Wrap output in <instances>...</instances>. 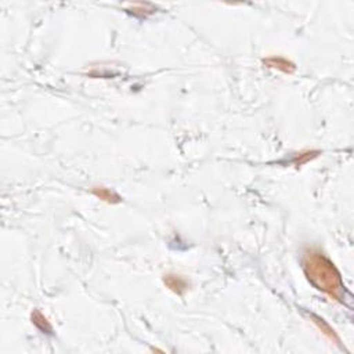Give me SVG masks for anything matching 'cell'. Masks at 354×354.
<instances>
[{"mask_svg":"<svg viewBox=\"0 0 354 354\" xmlns=\"http://www.w3.org/2000/svg\"><path fill=\"white\" fill-rule=\"evenodd\" d=\"M320 154V151H306V153H301L299 154V157H296V158L293 159V163L296 165V166H301L303 163L309 162V161H311V159H314Z\"/></svg>","mask_w":354,"mask_h":354,"instance_id":"cell-7","label":"cell"},{"mask_svg":"<svg viewBox=\"0 0 354 354\" xmlns=\"http://www.w3.org/2000/svg\"><path fill=\"white\" fill-rule=\"evenodd\" d=\"M311 320H313V322L320 328L321 332H322L328 339L332 340V342H335V343H340V339L338 338V335H336V332L332 330L328 324H326V321L322 320L321 317L314 316V314H311Z\"/></svg>","mask_w":354,"mask_h":354,"instance_id":"cell-5","label":"cell"},{"mask_svg":"<svg viewBox=\"0 0 354 354\" xmlns=\"http://www.w3.org/2000/svg\"><path fill=\"white\" fill-rule=\"evenodd\" d=\"M163 283L165 285L172 291V292L177 293V295H182L188 289V283H187L186 278L180 277V275H174V274H168L163 278Z\"/></svg>","mask_w":354,"mask_h":354,"instance_id":"cell-2","label":"cell"},{"mask_svg":"<svg viewBox=\"0 0 354 354\" xmlns=\"http://www.w3.org/2000/svg\"><path fill=\"white\" fill-rule=\"evenodd\" d=\"M301 266L307 280L314 288L338 301H343L345 285L335 264L320 250L310 249L303 255Z\"/></svg>","mask_w":354,"mask_h":354,"instance_id":"cell-1","label":"cell"},{"mask_svg":"<svg viewBox=\"0 0 354 354\" xmlns=\"http://www.w3.org/2000/svg\"><path fill=\"white\" fill-rule=\"evenodd\" d=\"M31 318H32V322H34L35 325H36V328H39V330L42 331V332H44V334H48V335L53 332V328H52V325H50L47 317H44L43 313H40L39 310H35L34 313H32Z\"/></svg>","mask_w":354,"mask_h":354,"instance_id":"cell-6","label":"cell"},{"mask_svg":"<svg viewBox=\"0 0 354 354\" xmlns=\"http://www.w3.org/2000/svg\"><path fill=\"white\" fill-rule=\"evenodd\" d=\"M91 192L97 198H100L101 201L108 202V204H119L120 199H122L115 191L106 188V187H94V188H91Z\"/></svg>","mask_w":354,"mask_h":354,"instance_id":"cell-4","label":"cell"},{"mask_svg":"<svg viewBox=\"0 0 354 354\" xmlns=\"http://www.w3.org/2000/svg\"><path fill=\"white\" fill-rule=\"evenodd\" d=\"M264 65H267L268 68H275L278 71H283L285 73H293L296 67L295 64L291 62L289 60L284 57H270L264 60Z\"/></svg>","mask_w":354,"mask_h":354,"instance_id":"cell-3","label":"cell"}]
</instances>
